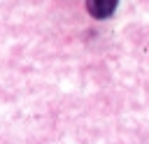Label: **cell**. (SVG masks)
<instances>
[{"label": "cell", "instance_id": "cell-1", "mask_svg": "<svg viewBox=\"0 0 149 144\" xmlns=\"http://www.w3.org/2000/svg\"><path fill=\"white\" fill-rule=\"evenodd\" d=\"M119 0H86V9L93 19H109L116 9Z\"/></svg>", "mask_w": 149, "mask_h": 144}]
</instances>
